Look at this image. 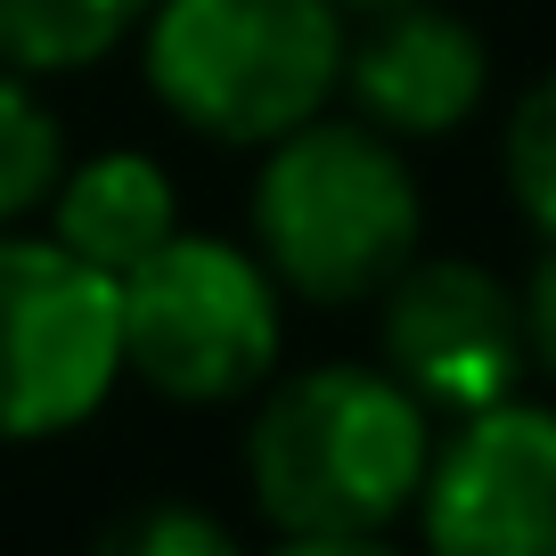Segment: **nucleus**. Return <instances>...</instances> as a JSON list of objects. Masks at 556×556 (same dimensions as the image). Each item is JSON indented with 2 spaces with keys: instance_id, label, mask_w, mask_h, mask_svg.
Instances as JSON below:
<instances>
[{
  "instance_id": "obj_13",
  "label": "nucleus",
  "mask_w": 556,
  "mask_h": 556,
  "mask_svg": "<svg viewBox=\"0 0 556 556\" xmlns=\"http://www.w3.org/2000/svg\"><path fill=\"white\" fill-rule=\"evenodd\" d=\"M115 548H139V556H238V532H229L222 516H205V507H148V516L115 523Z\"/></svg>"
},
{
  "instance_id": "obj_12",
  "label": "nucleus",
  "mask_w": 556,
  "mask_h": 556,
  "mask_svg": "<svg viewBox=\"0 0 556 556\" xmlns=\"http://www.w3.org/2000/svg\"><path fill=\"white\" fill-rule=\"evenodd\" d=\"M500 173H507V197L516 213L556 238V66L507 106V131H500Z\"/></svg>"
},
{
  "instance_id": "obj_11",
  "label": "nucleus",
  "mask_w": 556,
  "mask_h": 556,
  "mask_svg": "<svg viewBox=\"0 0 556 556\" xmlns=\"http://www.w3.org/2000/svg\"><path fill=\"white\" fill-rule=\"evenodd\" d=\"M58 173H66V123L34 90V74L0 58V229L50 205Z\"/></svg>"
},
{
  "instance_id": "obj_9",
  "label": "nucleus",
  "mask_w": 556,
  "mask_h": 556,
  "mask_svg": "<svg viewBox=\"0 0 556 556\" xmlns=\"http://www.w3.org/2000/svg\"><path fill=\"white\" fill-rule=\"evenodd\" d=\"M180 229V189L148 148H99V156L66 164L50 189V238L123 278L139 254H156Z\"/></svg>"
},
{
  "instance_id": "obj_8",
  "label": "nucleus",
  "mask_w": 556,
  "mask_h": 556,
  "mask_svg": "<svg viewBox=\"0 0 556 556\" xmlns=\"http://www.w3.org/2000/svg\"><path fill=\"white\" fill-rule=\"evenodd\" d=\"M336 90L384 139H451L483 106L491 58L467 17H451L434 0H401V9L368 17V34L344 41V83Z\"/></svg>"
},
{
  "instance_id": "obj_7",
  "label": "nucleus",
  "mask_w": 556,
  "mask_h": 556,
  "mask_svg": "<svg viewBox=\"0 0 556 556\" xmlns=\"http://www.w3.org/2000/svg\"><path fill=\"white\" fill-rule=\"evenodd\" d=\"M442 556H556V401H491L451 417L417 491Z\"/></svg>"
},
{
  "instance_id": "obj_1",
  "label": "nucleus",
  "mask_w": 556,
  "mask_h": 556,
  "mask_svg": "<svg viewBox=\"0 0 556 556\" xmlns=\"http://www.w3.org/2000/svg\"><path fill=\"white\" fill-rule=\"evenodd\" d=\"M434 409L384 361H319L270 377L245 417V500L295 556H352L417 516Z\"/></svg>"
},
{
  "instance_id": "obj_5",
  "label": "nucleus",
  "mask_w": 556,
  "mask_h": 556,
  "mask_svg": "<svg viewBox=\"0 0 556 556\" xmlns=\"http://www.w3.org/2000/svg\"><path fill=\"white\" fill-rule=\"evenodd\" d=\"M123 377L115 278L50 229H0V442H58L106 409Z\"/></svg>"
},
{
  "instance_id": "obj_14",
  "label": "nucleus",
  "mask_w": 556,
  "mask_h": 556,
  "mask_svg": "<svg viewBox=\"0 0 556 556\" xmlns=\"http://www.w3.org/2000/svg\"><path fill=\"white\" fill-rule=\"evenodd\" d=\"M516 303H523V352H532V368L556 384V238L540 245V262L516 287Z\"/></svg>"
},
{
  "instance_id": "obj_3",
  "label": "nucleus",
  "mask_w": 556,
  "mask_h": 556,
  "mask_svg": "<svg viewBox=\"0 0 556 556\" xmlns=\"http://www.w3.org/2000/svg\"><path fill=\"white\" fill-rule=\"evenodd\" d=\"M148 90L213 148H270L344 83L336 0H148Z\"/></svg>"
},
{
  "instance_id": "obj_4",
  "label": "nucleus",
  "mask_w": 556,
  "mask_h": 556,
  "mask_svg": "<svg viewBox=\"0 0 556 556\" xmlns=\"http://www.w3.org/2000/svg\"><path fill=\"white\" fill-rule=\"evenodd\" d=\"M115 312H123V377H139L164 401L213 409V401H245L278 377L287 287L238 238L173 229L156 254H139L115 278Z\"/></svg>"
},
{
  "instance_id": "obj_10",
  "label": "nucleus",
  "mask_w": 556,
  "mask_h": 556,
  "mask_svg": "<svg viewBox=\"0 0 556 556\" xmlns=\"http://www.w3.org/2000/svg\"><path fill=\"white\" fill-rule=\"evenodd\" d=\"M139 17L148 0H0V58L25 74H74L99 66Z\"/></svg>"
},
{
  "instance_id": "obj_2",
  "label": "nucleus",
  "mask_w": 556,
  "mask_h": 556,
  "mask_svg": "<svg viewBox=\"0 0 556 556\" xmlns=\"http://www.w3.org/2000/svg\"><path fill=\"white\" fill-rule=\"evenodd\" d=\"M245 213L254 254L303 303H377L426 238V197L401 164V139L361 115H312L278 131Z\"/></svg>"
},
{
  "instance_id": "obj_6",
  "label": "nucleus",
  "mask_w": 556,
  "mask_h": 556,
  "mask_svg": "<svg viewBox=\"0 0 556 556\" xmlns=\"http://www.w3.org/2000/svg\"><path fill=\"white\" fill-rule=\"evenodd\" d=\"M377 352L434 417L491 409L523 384V303L483 262H401V278L377 295Z\"/></svg>"
},
{
  "instance_id": "obj_15",
  "label": "nucleus",
  "mask_w": 556,
  "mask_h": 556,
  "mask_svg": "<svg viewBox=\"0 0 556 556\" xmlns=\"http://www.w3.org/2000/svg\"><path fill=\"white\" fill-rule=\"evenodd\" d=\"M336 9H361V17H377V9H401V0H336Z\"/></svg>"
}]
</instances>
